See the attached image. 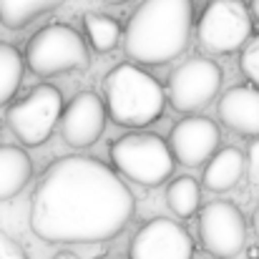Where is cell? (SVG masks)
<instances>
[{"label": "cell", "instance_id": "6da1fadb", "mask_svg": "<svg viewBox=\"0 0 259 259\" xmlns=\"http://www.w3.org/2000/svg\"><path fill=\"white\" fill-rule=\"evenodd\" d=\"M136 209L131 189L93 156L53 161L30 196V229L48 244H93L126 229Z\"/></svg>", "mask_w": 259, "mask_h": 259}, {"label": "cell", "instance_id": "7a4b0ae2", "mask_svg": "<svg viewBox=\"0 0 259 259\" xmlns=\"http://www.w3.org/2000/svg\"><path fill=\"white\" fill-rule=\"evenodd\" d=\"M194 28L191 0H144L123 30V51L136 66H164L181 56Z\"/></svg>", "mask_w": 259, "mask_h": 259}, {"label": "cell", "instance_id": "3957f363", "mask_svg": "<svg viewBox=\"0 0 259 259\" xmlns=\"http://www.w3.org/2000/svg\"><path fill=\"white\" fill-rule=\"evenodd\" d=\"M106 111L126 128H141L154 123L164 113L166 93L161 83L134 63H118L108 71L106 81Z\"/></svg>", "mask_w": 259, "mask_h": 259}, {"label": "cell", "instance_id": "277c9868", "mask_svg": "<svg viewBox=\"0 0 259 259\" xmlns=\"http://www.w3.org/2000/svg\"><path fill=\"white\" fill-rule=\"evenodd\" d=\"M23 61L35 76L51 78L71 71H86L91 56L76 28L66 23H51L28 40Z\"/></svg>", "mask_w": 259, "mask_h": 259}, {"label": "cell", "instance_id": "5b68a950", "mask_svg": "<svg viewBox=\"0 0 259 259\" xmlns=\"http://www.w3.org/2000/svg\"><path fill=\"white\" fill-rule=\"evenodd\" d=\"M111 161L116 171L141 186H159L174 174V161L169 144L156 134H126L113 141Z\"/></svg>", "mask_w": 259, "mask_h": 259}, {"label": "cell", "instance_id": "8992f818", "mask_svg": "<svg viewBox=\"0 0 259 259\" xmlns=\"http://www.w3.org/2000/svg\"><path fill=\"white\" fill-rule=\"evenodd\" d=\"M61 113H63L61 91L51 83H40L25 98L8 106L5 123L23 146L33 149V146H43L53 136L56 123H61Z\"/></svg>", "mask_w": 259, "mask_h": 259}, {"label": "cell", "instance_id": "52a82bcc", "mask_svg": "<svg viewBox=\"0 0 259 259\" xmlns=\"http://www.w3.org/2000/svg\"><path fill=\"white\" fill-rule=\"evenodd\" d=\"M199 43L211 53H234L252 38V15L242 0H211L199 23Z\"/></svg>", "mask_w": 259, "mask_h": 259}, {"label": "cell", "instance_id": "ba28073f", "mask_svg": "<svg viewBox=\"0 0 259 259\" xmlns=\"http://www.w3.org/2000/svg\"><path fill=\"white\" fill-rule=\"evenodd\" d=\"M219 88H222V68L209 58L194 56L179 63L169 73L164 93L176 111L196 113L199 108H204L217 98Z\"/></svg>", "mask_w": 259, "mask_h": 259}, {"label": "cell", "instance_id": "9c48e42d", "mask_svg": "<svg viewBox=\"0 0 259 259\" xmlns=\"http://www.w3.org/2000/svg\"><path fill=\"white\" fill-rule=\"evenodd\" d=\"M199 239L217 259L237 257L247 244L244 214L232 201H211L199 211Z\"/></svg>", "mask_w": 259, "mask_h": 259}, {"label": "cell", "instance_id": "30bf717a", "mask_svg": "<svg viewBox=\"0 0 259 259\" xmlns=\"http://www.w3.org/2000/svg\"><path fill=\"white\" fill-rule=\"evenodd\" d=\"M131 259H191L194 242L189 232L174 219L156 217L146 222L131 239Z\"/></svg>", "mask_w": 259, "mask_h": 259}, {"label": "cell", "instance_id": "8fae6325", "mask_svg": "<svg viewBox=\"0 0 259 259\" xmlns=\"http://www.w3.org/2000/svg\"><path fill=\"white\" fill-rule=\"evenodd\" d=\"M219 126L204 116H186L181 118L169 134V151L174 161L181 166H199L206 164L219 151Z\"/></svg>", "mask_w": 259, "mask_h": 259}, {"label": "cell", "instance_id": "7c38bea8", "mask_svg": "<svg viewBox=\"0 0 259 259\" xmlns=\"http://www.w3.org/2000/svg\"><path fill=\"white\" fill-rule=\"evenodd\" d=\"M106 128V103L93 93L81 91L61 113V136L73 149L93 146Z\"/></svg>", "mask_w": 259, "mask_h": 259}, {"label": "cell", "instance_id": "4fadbf2b", "mask_svg": "<svg viewBox=\"0 0 259 259\" xmlns=\"http://www.w3.org/2000/svg\"><path fill=\"white\" fill-rule=\"evenodd\" d=\"M219 121L242 136H259V88L257 86H234L219 101Z\"/></svg>", "mask_w": 259, "mask_h": 259}, {"label": "cell", "instance_id": "5bb4252c", "mask_svg": "<svg viewBox=\"0 0 259 259\" xmlns=\"http://www.w3.org/2000/svg\"><path fill=\"white\" fill-rule=\"evenodd\" d=\"M247 171V159L237 146H224L219 149L204 166L201 184L209 191H229L234 184H239V179Z\"/></svg>", "mask_w": 259, "mask_h": 259}, {"label": "cell", "instance_id": "9a60e30c", "mask_svg": "<svg viewBox=\"0 0 259 259\" xmlns=\"http://www.w3.org/2000/svg\"><path fill=\"white\" fill-rule=\"evenodd\" d=\"M33 176V161L20 146H0V201L18 196Z\"/></svg>", "mask_w": 259, "mask_h": 259}, {"label": "cell", "instance_id": "2e32d148", "mask_svg": "<svg viewBox=\"0 0 259 259\" xmlns=\"http://www.w3.org/2000/svg\"><path fill=\"white\" fill-rule=\"evenodd\" d=\"M66 0H0V23L8 30H23L35 18L61 8Z\"/></svg>", "mask_w": 259, "mask_h": 259}, {"label": "cell", "instance_id": "e0dca14e", "mask_svg": "<svg viewBox=\"0 0 259 259\" xmlns=\"http://www.w3.org/2000/svg\"><path fill=\"white\" fill-rule=\"evenodd\" d=\"M25 61L13 43L0 40V106L10 103L23 81Z\"/></svg>", "mask_w": 259, "mask_h": 259}, {"label": "cell", "instance_id": "ac0fdd59", "mask_svg": "<svg viewBox=\"0 0 259 259\" xmlns=\"http://www.w3.org/2000/svg\"><path fill=\"white\" fill-rule=\"evenodd\" d=\"M166 204L179 219H189L196 214L199 204H201V189L199 181L191 176H176L169 189H166Z\"/></svg>", "mask_w": 259, "mask_h": 259}, {"label": "cell", "instance_id": "d6986e66", "mask_svg": "<svg viewBox=\"0 0 259 259\" xmlns=\"http://www.w3.org/2000/svg\"><path fill=\"white\" fill-rule=\"evenodd\" d=\"M83 25H86L88 43L93 46L96 53H108L116 48V43L121 40V25L103 13H86L83 15Z\"/></svg>", "mask_w": 259, "mask_h": 259}, {"label": "cell", "instance_id": "ffe728a7", "mask_svg": "<svg viewBox=\"0 0 259 259\" xmlns=\"http://www.w3.org/2000/svg\"><path fill=\"white\" fill-rule=\"evenodd\" d=\"M242 73L259 88V35L249 38L242 48V58H239Z\"/></svg>", "mask_w": 259, "mask_h": 259}, {"label": "cell", "instance_id": "44dd1931", "mask_svg": "<svg viewBox=\"0 0 259 259\" xmlns=\"http://www.w3.org/2000/svg\"><path fill=\"white\" fill-rule=\"evenodd\" d=\"M0 259H28V254L10 234L0 232Z\"/></svg>", "mask_w": 259, "mask_h": 259}, {"label": "cell", "instance_id": "7402d4cb", "mask_svg": "<svg viewBox=\"0 0 259 259\" xmlns=\"http://www.w3.org/2000/svg\"><path fill=\"white\" fill-rule=\"evenodd\" d=\"M247 176H249V181L259 186V136L257 139H252V144H249V151H247Z\"/></svg>", "mask_w": 259, "mask_h": 259}, {"label": "cell", "instance_id": "603a6c76", "mask_svg": "<svg viewBox=\"0 0 259 259\" xmlns=\"http://www.w3.org/2000/svg\"><path fill=\"white\" fill-rule=\"evenodd\" d=\"M249 15H252V20H257L259 23V0H249Z\"/></svg>", "mask_w": 259, "mask_h": 259}, {"label": "cell", "instance_id": "cb8c5ba5", "mask_svg": "<svg viewBox=\"0 0 259 259\" xmlns=\"http://www.w3.org/2000/svg\"><path fill=\"white\" fill-rule=\"evenodd\" d=\"M53 259H81L78 254H73V252H58Z\"/></svg>", "mask_w": 259, "mask_h": 259}, {"label": "cell", "instance_id": "d4e9b609", "mask_svg": "<svg viewBox=\"0 0 259 259\" xmlns=\"http://www.w3.org/2000/svg\"><path fill=\"white\" fill-rule=\"evenodd\" d=\"M252 227H254V232H257V237H259V206L254 209V217H252Z\"/></svg>", "mask_w": 259, "mask_h": 259}, {"label": "cell", "instance_id": "484cf974", "mask_svg": "<svg viewBox=\"0 0 259 259\" xmlns=\"http://www.w3.org/2000/svg\"><path fill=\"white\" fill-rule=\"evenodd\" d=\"M103 3H111V5H121V3H126V0H103Z\"/></svg>", "mask_w": 259, "mask_h": 259}]
</instances>
